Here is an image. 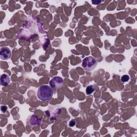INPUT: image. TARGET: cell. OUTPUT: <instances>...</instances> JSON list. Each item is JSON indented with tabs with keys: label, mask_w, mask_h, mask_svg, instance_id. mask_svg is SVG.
<instances>
[{
	"label": "cell",
	"mask_w": 137,
	"mask_h": 137,
	"mask_svg": "<svg viewBox=\"0 0 137 137\" xmlns=\"http://www.w3.org/2000/svg\"><path fill=\"white\" fill-rule=\"evenodd\" d=\"M37 96L41 101H48L53 96V91L51 87L47 85L41 86L38 90Z\"/></svg>",
	"instance_id": "1"
},
{
	"label": "cell",
	"mask_w": 137,
	"mask_h": 137,
	"mask_svg": "<svg viewBox=\"0 0 137 137\" xmlns=\"http://www.w3.org/2000/svg\"><path fill=\"white\" fill-rule=\"evenodd\" d=\"M97 66V60L93 57L89 56L85 58L83 62L82 66L87 71H92Z\"/></svg>",
	"instance_id": "2"
},
{
	"label": "cell",
	"mask_w": 137,
	"mask_h": 137,
	"mask_svg": "<svg viewBox=\"0 0 137 137\" xmlns=\"http://www.w3.org/2000/svg\"><path fill=\"white\" fill-rule=\"evenodd\" d=\"M63 79L61 77L58 76L54 77L49 82V85L53 88H61L63 85Z\"/></svg>",
	"instance_id": "3"
},
{
	"label": "cell",
	"mask_w": 137,
	"mask_h": 137,
	"mask_svg": "<svg viewBox=\"0 0 137 137\" xmlns=\"http://www.w3.org/2000/svg\"><path fill=\"white\" fill-rule=\"evenodd\" d=\"M11 56V51L8 47H2L0 49V57L3 60H8Z\"/></svg>",
	"instance_id": "4"
},
{
	"label": "cell",
	"mask_w": 137,
	"mask_h": 137,
	"mask_svg": "<svg viewBox=\"0 0 137 137\" xmlns=\"http://www.w3.org/2000/svg\"><path fill=\"white\" fill-rule=\"evenodd\" d=\"M1 84L3 86H7L10 83V78L6 74H3L1 76Z\"/></svg>",
	"instance_id": "5"
},
{
	"label": "cell",
	"mask_w": 137,
	"mask_h": 137,
	"mask_svg": "<svg viewBox=\"0 0 137 137\" xmlns=\"http://www.w3.org/2000/svg\"><path fill=\"white\" fill-rule=\"evenodd\" d=\"M41 120H39L35 115H32V116L31 118L30 124L31 125H39L41 123Z\"/></svg>",
	"instance_id": "6"
},
{
	"label": "cell",
	"mask_w": 137,
	"mask_h": 137,
	"mask_svg": "<svg viewBox=\"0 0 137 137\" xmlns=\"http://www.w3.org/2000/svg\"><path fill=\"white\" fill-rule=\"evenodd\" d=\"M95 88V87L93 85H90L87 87L86 89V94L87 95H89L91 94L92 93H93L94 92Z\"/></svg>",
	"instance_id": "7"
},
{
	"label": "cell",
	"mask_w": 137,
	"mask_h": 137,
	"mask_svg": "<svg viewBox=\"0 0 137 137\" xmlns=\"http://www.w3.org/2000/svg\"><path fill=\"white\" fill-rule=\"evenodd\" d=\"M130 79V77L128 75H123L122 78H121V80L122 82H127V81H129V80Z\"/></svg>",
	"instance_id": "8"
},
{
	"label": "cell",
	"mask_w": 137,
	"mask_h": 137,
	"mask_svg": "<svg viewBox=\"0 0 137 137\" xmlns=\"http://www.w3.org/2000/svg\"><path fill=\"white\" fill-rule=\"evenodd\" d=\"M1 111L3 112V113H5L6 110H7V107L6 106H1Z\"/></svg>",
	"instance_id": "9"
},
{
	"label": "cell",
	"mask_w": 137,
	"mask_h": 137,
	"mask_svg": "<svg viewBox=\"0 0 137 137\" xmlns=\"http://www.w3.org/2000/svg\"><path fill=\"white\" fill-rule=\"evenodd\" d=\"M76 124V122H75V120H72L70 121V123H69V125L71 127H73V126H74Z\"/></svg>",
	"instance_id": "10"
},
{
	"label": "cell",
	"mask_w": 137,
	"mask_h": 137,
	"mask_svg": "<svg viewBox=\"0 0 137 137\" xmlns=\"http://www.w3.org/2000/svg\"><path fill=\"white\" fill-rule=\"evenodd\" d=\"M101 2V1H92V3L94 4H99V3H100Z\"/></svg>",
	"instance_id": "11"
}]
</instances>
